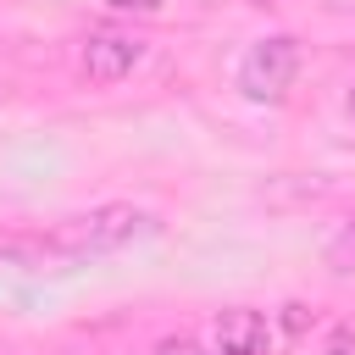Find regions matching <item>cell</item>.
Wrapping results in <instances>:
<instances>
[{"mask_svg":"<svg viewBox=\"0 0 355 355\" xmlns=\"http://www.w3.org/2000/svg\"><path fill=\"white\" fill-rule=\"evenodd\" d=\"M327 355H355V338H349V333H333V344H327Z\"/></svg>","mask_w":355,"mask_h":355,"instance_id":"obj_8","label":"cell"},{"mask_svg":"<svg viewBox=\"0 0 355 355\" xmlns=\"http://www.w3.org/2000/svg\"><path fill=\"white\" fill-rule=\"evenodd\" d=\"M144 227H150L144 211H133V205H100V211H89V216H72L50 244L67 250V255H111V250H122L128 239H139Z\"/></svg>","mask_w":355,"mask_h":355,"instance_id":"obj_1","label":"cell"},{"mask_svg":"<svg viewBox=\"0 0 355 355\" xmlns=\"http://www.w3.org/2000/svg\"><path fill=\"white\" fill-rule=\"evenodd\" d=\"M294 72H300V44H294L288 33H272V39H261V44L244 50V61H239V89H244L250 100H283L288 83H294Z\"/></svg>","mask_w":355,"mask_h":355,"instance_id":"obj_2","label":"cell"},{"mask_svg":"<svg viewBox=\"0 0 355 355\" xmlns=\"http://www.w3.org/2000/svg\"><path fill=\"white\" fill-rule=\"evenodd\" d=\"M144 55V39L122 33V28H94L83 39V78L89 83H122Z\"/></svg>","mask_w":355,"mask_h":355,"instance_id":"obj_3","label":"cell"},{"mask_svg":"<svg viewBox=\"0 0 355 355\" xmlns=\"http://www.w3.org/2000/svg\"><path fill=\"white\" fill-rule=\"evenodd\" d=\"M150 355H205V349H200L194 338H161V344H155Z\"/></svg>","mask_w":355,"mask_h":355,"instance_id":"obj_6","label":"cell"},{"mask_svg":"<svg viewBox=\"0 0 355 355\" xmlns=\"http://www.w3.org/2000/svg\"><path fill=\"white\" fill-rule=\"evenodd\" d=\"M111 6H122V11H155L161 0H111Z\"/></svg>","mask_w":355,"mask_h":355,"instance_id":"obj_9","label":"cell"},{"mask_svg":"<svg viewBox=\"0 0 355 355\" xmlns=\"http://www.w3.org/2000/svg\"><path fill=\"white\" fill-rule=\"evenodd\" d=\"M305 322H311V316H305V305H300V300H294V305H283V327H288V333H300Z\"/></svg>","mask_w":355,"mask_h":355,"instance_id":"obj_7","label":"cell"},{"mask_svg":"<svg viewBox=\"0 0 355 355\" xmlns=\"http://www.w3.org/2000/svg\"><path fill=\"white\" fill-rule=\"evenodd\" d=\"M211 344H216V355H266L272 327H266V316H261V311L233 305V311H222V316H216Z\"/></svg>","mask_w":355,"mask_h":355,"instance_id":"obj_4","label":"cell"},{"mask_svg":"<svg viewBox=\"0 0 355 355\" xmlns=\"http://www.w3.org/2000/svg\"><path fill=\"white\" fill-rule=\"evenodd\" d=\"M327 261H333V266H355V216H349V222L338 227V239L327 244Z\"/></svg>","mask_w":355,"mask_h":355,"instance_id":"obj_5","label":"cell"},{"mask_svg":"<svg viewBox=\"0 0 355 355\" xmlns=\"http://www.w3.org/2000/svg\"><path fill=\"white\" fill-rule=\"evenodd\" d=\"M344 111H349V116H355V83H349V94H344Z\"/></svg>","mask_w":355,"mask_h":355,"instance_id":"obj_10","label":"cell"}]
</instances>
